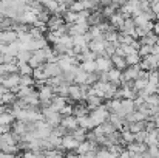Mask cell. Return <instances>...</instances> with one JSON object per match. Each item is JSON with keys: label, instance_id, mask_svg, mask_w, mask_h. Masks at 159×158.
<instances>
[{"label": "cell", "instance_id": "6da1fadb", "mask_svg": "<svg viewBox=\"0 0 159 158\" xmlns=\"http://www.w3.org/2000/svg\"><path fill=\"white\" fill-rule=\"evenodd\" d=\"M37 96H39V103L40 107H45V105H50L51 99L54 98V90L48 85V84H42L39 85V90H37Z\"/></svg>", "mask_w": 159, "mask_h": 158}, {"label": "cell", "instance_id": "7a4b0ae2", "mask_svg": "<svg viewBox=\"0 0 159 158\" xmlns=\"http://www.w3.org/2000/svg\"><path fill=\"white\" fill-rule=\"evenodd\" d=\"M108 115H110V112L107 110L105 104H102L101 107H98V108H94V110H90V113H88V116L91 118L94 127L99 126V124H102L104 121H107V119H108Z\"/></svg>", "mask_w": 159, "mask_h": 158}, {"label": "cell", "instance_id": "3957f363", "mask_svg": "<svg viewBox=\"0 0 159 158\" xmlns=\"http://www.w3.org/2000/svg\"><path fill=\"white\" fill-rule=\"evenodd\" d=\"M19 81H20V74H19V73H9V74H5V76H3L2 85H3L6 90L16 93L17 89H19Z\"/></svg>", "mask_w": 159, "mask_h": 158}, {"label": "cell", "instance_id": "277c9868", "mask_svg": "<svg viewBox=\"0 0 159 158\" xmlns=\"http://www.w3.org/2000/svg\"><path fill=\"white\" fill-rule=\"evenodd\" d=\"M42 68H43V73H45L47 79L56 78V76H59V74L62 73V70H60L57 60H56V62H45V64L42 65Z\"/></svg>", "mask_w": 159, "mask_h": 158}, {"label": "cell", "instance_id": "5b68a950", "mask_svg": "<svg viewBox=\"0 0 159 158\" xmlns=\"http://www.w3.org/2000/svg\"><path fill=\"white\" fill-rule=\"evenodd\" d=\"M139 70H141L139 64H138V65H130V67H127V68L122 71L120 84H122V82H127V81H134V79L138 78V73H139Z\"/></svg>", "mask_w": 159, "mask_h": 158}, {"label": "cell", "instance_id": "8992f818", "mask_svg": "<svg viewBox=\"0 0 159 158\" xmlns=\"http://www.w3.org/2000/svg\"><path fill=\"white\" fill-rule=\"evenodd\" d=\"M60 126L65 127V129L68 130V133H70L71 130H74V129L79 127V122H77V118H76L74 115H66V116H62Z\"/></svg>", "mask_w": 159, "mask_h": 158}, {"label": "cell", "instance_id": "52a82bcc", "mask_svg": "<svg viewBox=\"0 0 159 158\" xmlns=\"http://www.w3.org/2000/svg\"><path fill=\"white\" fill-rule=\"evenodd\" d=\"M77 146H79V141H76L70 133H66L65 136H62V144H60V147L63 149V151H76L77 149Z\"/></svg>", "mask_w": 159, "mask_h": 158}, {"label": "cell", "instance_id": "ba28073f", "mask_svg": "<svg viewBox=\"0 0 159 158\" xmlns=\"http://www.w3.org/2000/svg\"><path fill=\"white\" fill-rule=\"evenodd\" d=\"M107 76H108V82L113 84L114 87H120V78H122V71L117 70V68H110L107 71Z\"/></svg>", "mask_w": 159, "mask_h": 158}, {"label": "cell", "instance_id": "9c48e42d", "mask_svg": "<svg viewBox=\"0 0 159 158\" xmlns=\"http://www.w3.org/2000/svg\"><path fill=\"white\" fill-rule=\"evenodd\" d=\"M94 62L98 65V71H108L110 68H113V62L108 56H98Z\"/></svg>", "mask_w": 159, "mask_h": 158}, {"label": "cell", "instance_id": "30bf717a", "mask_svg": "<svg viewBox=\"0 0 159 158\" xmlns=\"http://www.w3.org/2000/svg\"><path fill=\"white\" fill-rule=\"evenodd\" d=\"M102 104H104V99L99 98L98 95H88V96L85 98V105H87L88 110H94V108L101 107Z\"/></svg>", "mask_w": 159, "mask_h": 158}, {"label": "cell", "instance_id": "8fae6325", "mask_svg": "<svg viewBox=\"0 0 159 158\" xmlns=\"http://www.w3.org/2000/svg\"><path fill=\"white\" fill-rule=\"evenodd\" d=\"M127 151L128 152H133V154H145L147 152V144L145 143H128L127 144Z\"/></svg>", "mask_w": 159, "mask_h": 158}, {"label": "cell", "instance_id": "7c38bea8", "mask_svg": "<svg viewBox=\"0 0 159 158\" xmlns=\"http://www.w3.org/2000/svg\"><path fill=\"white\" fill-rule=\"evenodd\" d=\"M110 59H111V62H113V67L117 68V70H120V71H124V70L128 67L127 62H125V57H122V56L113 54V56H110Z\"/></svg>", "mask_w": 159, "mask_h": 158}, {"label": "cell", "instance_id": "4fadbf2b", "mask_svg": "<svg viewBox=\"0 0 159 158\" xmlns=\"http://www.w3.org/2000/svg\"><path fill=\"white\" fill-rule=\"evenodd\" d=\"M66 103H68V99L66 98H62V96H57V95H54V98L51 99V103H50V105L53 107L56 112H59L60 113V110L66 105Z\"/></svg>", "mask_w": 159, "mask_h": 158}, {"label": "cell", "instance_id": "5bb4252c", "mask_svg": "<svg viewBox=\"0 0 159 158\" xmlns=\"http://www.w3.org/2000/svg\"><path fill=\"white\" fill-rule=\"evenodd\" d=\"M77 122H79V127L84 129V130H87V132H90V130L94 129V124H93V121H91V118L88 115L87 116H82V118H77Z\"/></svg>", "mask_w": 159, "mask_h": 158}, {"label": "cell", "instance_id": "9a60e30c", "mask_svg": "<svg viewBox=\"0 0 159 158\" xmlns=\"http://www.w3.org/2000/svg\"><path fill=\"white\" fill-rule=\"evenodd\" d=\"M107 110L110 112V113H114V115H117L119 112H120V99H116V98H113V99H108L107 101Z\"/></svg>", "mask_w": 159, "mask_h": 158}, {"label": "cell", "instance_id": "2e32d148", "mask_svg": "<svg viewBox=\"0 0 159 158\" xmlns=\"http://www.w3.org/2000/svg\"><path fill=\"white\" fill-rule=\"evenodd\" d=\"M14 121H16V118L12 116V113H11L9 110L0 113V126H9V127H11Z\"/></svg>", "mask_w": 159, "mask_h": 158}, {"label": "cell", "instance_id": "e0dca14e", "mask_svg": "<svg viewBox=\"0 0 159 158\" xmlns=\"http://www.w3.org/2000/svg\"><path fill=\"white\" fill-rule=\"evenodd\" d=\"M90 113V110L87 108V105L85 104H76L73 107V115L76 116V118H82V116H87Z\"/></svg>", "mask_w": 159, "mask_h": 158}, {"label": "cell", "instance_id": "ac0fdd59", "mask_svg": "<svg viewBox=\"0 0 159 158\" xmlns=\"http://www.w3.org/2000/svg\"><path fill=\"white\" fill-rule=\"evenodd\" d=\"M70 135H71L76 141H79V143H82V141H85V140H87V130H84V129H80V127H77V129L71 130V132H70Z\"/></svg>", "mask_w": 159, "mask_h": 158}, {"label": "cell", "instance_id": "d6986e66", "mask_svg": "<svg viewBox=\"0 0 159 158\" xmlns=\"http://www.w3.org/2000/svg\"><path fill=\"white\" fill-rule=\"evenodd\" d=\"M36 81L33 79L31 74H20V81H19V87H34Z\"/></svg>", "mask_w": 159, "mask_h": 158}, {"label": "cell", "instance_id": "ffe728a7", "mask_svg": "<svg viewBox=\"0 0 159 158\" xmlns=\"http://www.w3.org/2000/svg\"><path fill=\"white\" fill-rule=\"evenodd\" d=\"M31 54H33V51H28V50H20V51L16 54V62H17V64L28 62V60L31 59Z\"/></svg>", "mask_w": 159, "mask_h": 158}, {"label": "cell", "instance_id": "44dd1931", "mask_svg": "<svg viewBox=\"0 0 159 158\" xmlns=\"http://www.w3.org/2000/svg\"><path fill=\"white\" fill-rule=\"evenodd\" d=\"M120 138H122L124 146H127L128 143H133L134 141V133L130 132L128 129H124V130H120Z\"/></svg>", "mask_w": 159, "mask_h": 158}, {"label": "cell", "instance_id": "7402d4cb", "mask_svg": "<svg viewBox=\"0 0 159 158\" xmlns=\"http://www.w3.org/2000/svg\"><path fill=\"white\" fill-rule=\"evenodd\" d=\"M79 67H80L84 71H87V73H94V71H98V65H96L94 60H90V62H80Z\"/></svg>", "mask_w": 159, "mask_h": 158}, {"label": "cell", "instance_id": "603a6c76", "mask_svg": "<svg viewBox=\"0 0 159 158\" xmlns=\"http://www.w3.org/2000/svg\"><path fill=\"white\" fill-rule=\"evenodd\" d=\"M17 99V96H16V93H12V92H9V90H6L3 95H2V104L6 105V104H12L14 101Z\"/></svg>", "mask_w": 159, "mask_h": 158}, {"label": "cell", "instance_id": "cb8c5ba5", "mask_svg": "<svg viewBox=\"0 0 159 158\" xmlns=\"http://www.w3.org/2000/svg\"><path fill=\"white\" fill-rule=\"evenodd\" d=\"M17 73H19V74H33V68L30 67L28 62L17 64Z\"/></svg>", "mask_w": 159, "mask_h": 158}, {"label": "cell", "instance_id": "d4e9b609", "mask_svg": "<svg viewBox=\"0 0 159 158\" xmlns=\"http://www.w3.org/2000/svg\"><path fill=\"white\" fill-rule=\"evenodd\" d=\"M54 95L68 99V84H60L59 87H56V89H54Z\"/></svg>", "mask_w": 159, "mask_h": 158}, {"label": "cell", "instance_id": "484cf974", "mask_svg": "<svg viewBox=\"0 0 159 158\" xmlns=\"http://www.w3.org/2000/svg\"><path fill=\"white\" fill-rule=\"evenodd\" d=\"M125 62H127L128 67H130V65H138V64L141 62V56H139L138 53L128 54V56H125Z\"/></svg>", "mask_w": 159, "mask_h": 158}, {"label": "cell", "instance_id": "4316f807", "mask_svg": "<svg viewBox=\"0 0 159 158\" xmlns=\"http://www.w3.org/2000/svg\"><path fill=\"white\" fill-rule=\"evenodd\" d=\"M96 158H117V157L113 155V154H110L107 147H99L96 151Z\"/></svg>", "mask_w": 159, "mask_h": 158}, {"label": "cell", "instance_id": "83f0119b", "mask_svg": "<svg viewBox=\"0 0 159 158\" xmlns=\"http://www.w3.org/2000/svg\"><path fill=\"white\" fill-rule=\"evenodd\" d=\"M147 79H134L133 81V90H136V92H141V90H144L145 89V85H147Z\"/></svg>", "mask_w": 159, "mask_h": 158}, {"label": "cell", "instance_id": "f1b7e54d", "mask_svg": "<svg viewBox=\"0 0 159 158\" xmlns=\"http://www.w3.org/2000/svg\"><path fill=\"white\" fill-rule=\"evenodd\" d=\"M84 9H85V8H84V3L79 2V0L73 2V3L68 6V11H73V12H80V11H84Z\"/></svg>", "mask_w": 159, "mask_h": 158}, {"label": "cell", "instance_id": "f546056e", "mask_svg": "<svg viewBox=\"0 0 159 158\" xmlns=\"http://www.w3.org/2000/svg\"><path fill=\"white\" fill-rule=\"evenodd\" d=\"M152 48H153V47H150V45H141V47L138 48V54H139L141 57H145V56L152 54Z\"/></svg>", "mask_w": 159, "mask_h": 158}, {"label": "cell", "instance_id": "4dcf8cb0", "mask_svg": "<svg viewBox=\"0 0 159 158\" xmlns=\"http://www.w3.org/2000/svg\"><path fill=\"white\" fill-rule=\"evenodd\" d=\"M22 158H43V152H36V151H26Z\"/></svg>", "mask_w": 159, "mask_h": 158}, {"label": "cell", "instance_id": "1f68e13d", "mask_svg": "<svg viewBox=\"0 0 159 158\" xmlns=\"http://www.w3.org/2000/svg\"><path fill=\"white\" fill-rule=\"evenodd\" d=\"M145 154H148L152 158H158L159 157L158 146H147V152H145Z\"/></svg>", "mask_w": 159, "mask_h": 158}, {"label": "cell", "instance_id": "d6a6232c", "mask_svg": "<svg viewBox=\"0 0 159 158\" xmlns=\"http://www.w3.org/2000/svg\"><path fill=\"white\" fill-rule=\"evenodd\" d=\"M145 136H147V132H145V130L136 132V133H134V141H136V143H144V141H145Z\"/></svg>", "mask_w": 159, "mask_h": 158}, {"label": "cell", "instance_id": "836d02e7", "mask_svg": "<svg viewBox=\"0 0 159 158\" xmlns=\"http://www.w3.org/2000/svg\"><path fill=\"white\" fill-rule=\"evenodd\" d=\"M73 107L74 105H71V104H66L62 110H60V115L62 116H66V115H73Z\"/></svg>", "mask_w": 159, "mask_h": 158}, {"label": "cell", "instance_id": "e575fe53", "mask_svg": "<svg viewBox=\"0 0 159 158\" xmlns=\"http://www.w3.org/2000/svg\"><path fill=\"white\" fill-rule=\"evenodd\" d=\"M147 121H153L155 122V127L156 129H159V115H155V116H150Z\"/></svg>", "mask_w": 159, "mask_h": 158}, {"label": "cell", "instance_id": "d590c367", "mask_svg": "<svg viewBox=\"0 0 159 158\" xmlns=\"http://www.w3.org/2000/svg\"><path fill=\"white\" fill-rule=\"evenodd\" d=\"M79 158H96V152H88V154H77Z\"/></svg>", "mask_w": 159, "mask_h": 158}, {"label": "cell", "instance_id": "8d00e7d4", "mask_svg": "<svg viewBox=\"0 0 159 158\" xmlns=\"http://www.w3.org/2000/svg\"><path fill=\"white\" fill-rule=\"evenodd\" d=\"M117 158H130V152H128L127 149H125V151L122 149V152L119 154V157H117Z\"/></svg>", "mask_w": 159, "mask_h": 158}, {"label": "cell", "instance_id": "74e56055", "mask_svg": "<svg viewBox=\"0 0 159 158\" xmlns=\"http://www.w3.org/2000/svg\"><path fill=\"white\" fill-rule=\"evenodd\" d=\"M9 129H11L9 126H0V135H2V133H6V132H9Z\"/></svg>", "mask_w": 159, "mask_h": 158}, {"label": "cell", "instance_id": "f35d334b", "mask_svg": "<svg viewBox=\"0 0 159 158\" xmlns=\"http://www.w3.org/2000/svg\"><path fill=\"white\" fill-rule=\"evenodd\" d=\"M0 158H14V155H11V154H5V152L0 151Z\"/></svg>", "mask_w": 159, "mask_h": 158}, {"label": "cell", "instance_id": "ab89813d", "mask_svg": "<svg viewBox=\"0 0 159 158\" xmlns=\"http://www.w3.org/2000/svg\"><path fill=\"white\" fill-rule=\"evenodd\" d=\"M130 158H142V154H133V152H130Z\"/></svg>", "mask_w": 159, "mask_h": 158}, {"label": "cell", "instance_id": "60d3db41", "mask_svg": "<svg viewBox=\"0 0 159 158\" xmlns=\"http://www.w3.org/2000/svg\"><path fill=\"white\" fill-rule=\"evenodd\" d=\"M65 158H79V155H77V154H73V152H70V154H68V155H66Z\"/></svg>", "mask_w": 159, "mask_h": 158}, {"label": "cell", "instance_id": "b9f144b4", "mask_svg": "<svg viewBox=\"0 0 159 158\" xmlns=\"http://www.w3.org/2000/svg\"><path fill=\"white\" fill-rule=\"evenodd\" d=\"M3 112H6V108H5L3 104H0V113H3Z\"/></svg>", "mask_w": 159, "mask_h": 158}, {"label": "cell", "instance_id": "7bdbcfd3", "mask_svg": "<svg viewBox=\"0 0 159 158\" xmlns=\"http://www.w3.org/2000/svg\"><path fill=\"white\" fill-rule=\"evenodd\" d=\"M142 158H152V157H150L148 154H142Z\"/></svg>", "mask_w": 159, "mask_h": 158}, {"label": "cell", "instance_id": "ee69618b", "mask_svg": "<svg viewBox=\"0 0 159 158\" xmlns=\"http://www.w3.org/2000/svg\"><path fill=\"white\" fill-rule=\"evenodd\" d=\"M156 146H158V149H159V141H158V144H156Z\"/></svg>", "mask_w": 159, "mask_h": 158}, {"label": "cell", "instance_id": "f6af8a7d", "mask_svg": "<svg viewBox=\"0 0 159 158\" xmlns=\"http://www.w3.org/2000/svg\"><path fill=\"white\" fill-rule=\"evenodd\" d=\"M156 95H158V98H159V92H158V93H156Z\"/></svg>", "mask_w": 159, "mask_h": 158}, {"label": "cell", "instance_id": "bcb514c9", "mask_svg": "<svg viewBox=\"0 0 159 158\" xmlns=\"http://www.w3.org/2000/svg\"><path fill=\"white\" fill-rule=\"evenodd\" d=\"M158 84H159V76H158Z\"/></svg>", "mask_w": 159, "mask_h": 158}, {"label": "cell", "instance_id": "7dc6e473", "mask_svg": "<svg viewBox=\"0 0 159 158\" xmlns=\"http://www.w3.org/2000/svg\"><path fill=\"white\" fill-rule=\"evenodd\" d=\"M14 158H17V157H14Z\"/></svg>", "mask_w": 159, "mask_h": 158}, {"label": "cell", "instance_id": "c3c4849f", "mask_svg": "<svg viewBox=\"0 0 159 158\" xmlns=\"http://www.w3.org/2000/svg\"><path fill=\"white\" fill-rule=\"evenodd\" d=\"M158 158H159V157H158Z\"/></svg>", "mask_w": 159, "mask_h": 158}]
</instances>
